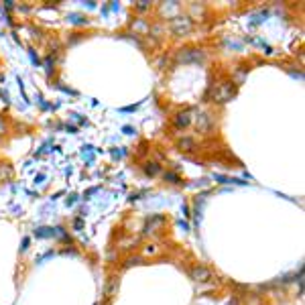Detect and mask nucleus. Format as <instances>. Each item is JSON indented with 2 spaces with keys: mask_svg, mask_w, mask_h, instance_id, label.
Listing matches in <instances>:
<instances>
[{
  "mask_svg": "<svg viewBox=\"0 0 305 305\" xmlns=\"http://www.w3.org/2000/svg\"><path fill=\"white\" fill-rule=\"evenodd\" d=\"M193 279H197V281H206V279H210V271H206L203 267H197V269H193Z\"/></svg>",
  "mask_w": 305,
  "mask_h": 305,
  "instance_id": "nucleus-1",
  "label": "nucleus"
}]
</instances>
